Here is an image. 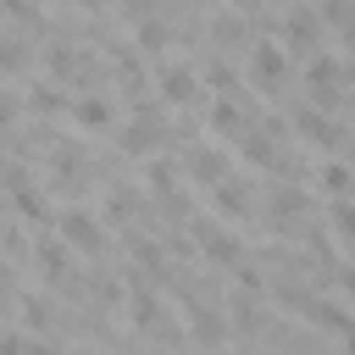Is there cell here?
I'll return each mask as SVG.
<instances>
[{
	"label": "cell",
	"mask_w": 355,
	"mask_h": 355,
	"mask_svg": "<svg viewBox=\"0 0 355 355\" xmlns=\"http://www.w3.org/2000/svg\"><path fill=\"white\" fill-rule=\"evenodd\" d=\"M189 178L205 183V189H216V183H227L233 172H227V155H222V150H194V155H189Z\"/></svg>",
	"instance_id": "15"
},
{
	"label": "cell",
	"mask_w": 355,
	"mask_h": 355,
	"mask_svg": "<svg viewBox=\"0 0 355 355\" xmlns=\"http://www.w3.org/2000/svg\"><path fill=\"white\" fill-rule=\"evenodd\" d=\"M205 128H211L216 139H244V111H239L227 94H216V105L205 111Z\"/></svg>",
	"instance_id": "14"
},
{
	"label": "cell",
	"mask_w": 355,
	"mask_h": 355,
	"mask_svg": "<svg viewBox=\"0 0 355 355\" xmlns=\"http://www.w3.org/2000/svg\"><path fill=\"white\" fill-rule=\"evenodd\" d=\"M122 355H133V349H122Z\"/></svg>",
	"instance_id": "35"
},
{
	"label": "cell",
	"mask_w": 355,
	"mask_h": 355,
	"mask_svg": "<svg viewBox=\"0 0 355 355\" xmlns=\"http://www.w3.org/2000/svg\"><path fill=\"white\" fill-rule=\"evenodd\" d=\"M205 83H211V89H216V94H233V89H239V72H233V67H222V61H216V67H211V72H205Z\"/></svg>",
	"instance_id": "25"
},
{
	"label": "cell",
	"mask_w": 355,
	"mask_h": 355,
	"mask_svg": "<svg viewBox=\"0 0 355 355\" xmlns=\"http://www.w3.org/2000/svg\"><path fill=\"white\" fill-rule=\"evenodd\" d=\"M67 355H89V349H67Z\"/></svg>",
	"instance_id": "34"
},
{
	"label": "cell",
	"mask_w": 355,
	"mask_h": 355,
	"mask_svg": "<svg viewBox=\"0 0 355 355\" xmlns=\"http://www.w3.org/2000/svg\"><path fill=\"white\" fill-rule=\"evenodd\" d=\"M67 116H72L83 133H105V128H111V100H105V94H78Z\"/></svg>",
	"instance_id": "11"
},
{
	"label": "cell",
	"mask_w": 355,
	"mask_h": 355,
	"mask_svg": "<svg viewBox=\"0 0 355 355\" xmlns=\"http://www.w3.org/2000/svg\"><path fill=\"white\" fill-rule=\"evenodd\" d=\"M338 33H344V50L355 55V22H349V28H338Z\"/></svg>",
	"instance_id": "31"
},
{
	"label": "cell",
	"mask_w": 355,
	"mask_h": 355,
	"mask_svg": "<svg viewBox=\"0 0 355 355\" xmlns=\"http://www.w3.org/2000/svg\"><path fill=\"white\" fill-rule=\"evenodd\" d=\"M233 6H239V11H250V6H255V0H233Z\"/></svg>",
	"instance_id": "33"
},
{
	"label": "cell",
	"mask_w": 355,
	"mask_h": 355,
	"mask_svg": "<svg viewBox=\"0 0 355 355\" xmlns=\"http://www.w3.org/2000/svg\"><path fill=\"white\" fill-rule=\"evenodd\" d=\"M39 61H44V72L50 78H78L89 61H83V50H72V44H44L39 50Z\"/></svg>",
	"instance_id": "17"
},
{
	"label": "cell",
	"mask_w": 355,
	"mask_h": 355,
	"mask_svg": "<svg viewBox=\"0 0 355 355\" xmlns=\"http://www.w3.org/2000/svg\"><path fill=\"white\" fill-rule=\"evenodd\" d=\"M33 272H39V283H67V250L61 244H44L39 239V250H33Z\"/></svg>",
	"instance_id": "18"
},
{
	"label": "cell",
	"mask_w": 355,
	"mask_h": 355,
	"mask_svg": "<svg viewBox=\"0 0 355 355\" xmlns=\"http://www.w3.org/2000/svg\"><path fill=\"white\" fill-rule=\"evenodd\" d=\"M189 233H194V244H200V255L211 261V266H239L244 261V244H239V233H227V227H216L211 216H194L189 222Z\"/></svg>",
	"instance_id": "2"
},
{
	"label": "cell",
	"mask_w": 355,
	"mask_h": 355,
	"mask_svg": "<svg viewBox=\"0 0 355 355\" xmlns=\"http://www.w3.org/2000/svg\"><path fill=\"white\" fill-rule=\"evenodd\" d=\"M211 205H216L227 222H244V216H250V189H244L239 178H227V183L211 189Z\"/></svg>",
	"instance_id": "16"
},
{
	"label": "cell",
	"mask_w": 355,
	"mask_h": 355,
	"mask_svg": "<svg viewBox=\"0 0 355 355\" xmlns=\"http://www.w3.org/2000/svg\"><path fill=\"white\" fill-rule=\"evenodd\" d=\"M333 239L338 244H355V200H333Z\"/></svg>",
	"instance_id": "24"
},
{
	"label": "cell",
	"mask_w": 355,
	"mask_h": 355,
	"mask_svg": "<svg viewBox=\"0 0 355 355\" xmlns=\"http://www.w3.org/2000/svg\"><path fill=\"white\" fill-rule=\"evenodd\" d=\"M283 39H288L300 55H316V50H322V11H311V6H288V17H283Z\"/></svg>",
	"instance_id": "8"
},
{
	"label": "cell",
	"mask_w": 355,
	"mask_h": 355,
	"mask_svg": "<svg viewBox=\"0 0 355 355\" xmlns=\"http://www.w3.org/2000/svg\"><path fill=\"white\" fill-rule=\"evenodd\" d=\"M144 189L161 194V200H178V172H172V161H150V166H144Z\"/></svg>",
	"instance_id": "22"
},
{
	"label": "cell",
	"mask_w": 355,
	"mask_h": 355,
	"mask_svg": "<svg viewBox=\"0 0 355 355\" xmlns=\"http://www.w3.org/2000/svg\"><path fill=\"white\" fill-rule=\"evenodd\" d=\"M28 105L39 111V116H61V111H72V100L55 89V83H33V94H28Z\"/></svg>",
	"instance_id": "21"
},
{
	"label": "cell",
	"mask_w": 355,
	"mask_h": 355,
	"mask_svg": "<svg viewBox=\"0 0 355 355\" xmlns=\"http://www.w3.org/2000/svg\"><path fill=\"white\" fill-rule=\"evenodd\" d=\"M133 44H139L144 55H161V50L172 44V33H166V22H155V17H139V22H133Z\"/></svg>",
	"instance_id": "19"
},
{
	"label": "cell",
	"mask_w": 355,
	"mask_h": 355,
	"mask_svg": "<svg viewBox=\"0 0 355 355\" xmlns=\"http://www.w3.org/2000/svg\"><path fill=\"white\" fill-rule=\"evenodd\" d=\"M122 316H128L139 333H166V322H161V300H155L150 283H128V294H122Z\"/></svg>",
	"instance_id": "7"
},
{
	"label": "cell",
	"mask_w": 355,
	"mask_h": 355,
	"mask_svg": "<svg viewBox=\"0 0 355 355\" xmlns=\"http://www.w3.org/2000/svg\"><path fill=\"white\" fill-rule=\"evenodd\" d=\"M322 22H333V28H349V22H355L349 0H322Z\"/></svg>",
	"instance_id": "26"
},
{
	"label": "cell",
	"mask_w": 355,
	"mask_h": 355,
	"mask_svg": "<svg viewBox=\"0 0 355 355\" xmlns=\"http://www.w3.org/2000/svg\"><path fill=\"white\" fill-rule=\"evenodd\" d=\"M239 33H244L239 17H216V22H211V39H216V44H222V39H239Z\"/></svg>",
	"instance_id": "29"
},
{
	"label": "cell",
	"mask_w": 355,
	"mask_h": 355,
	"mask_svg": "<svg viewBox=\"0 0 355 355\" xmlns=\"http://www.w3.org/2000/svg\"><path fill=\"white\" fill-rule=\"evenodd\" d=\"M155 144H161V128H155L150 116H133V122L116 133V150H122V155H150Z\"/></svg>",
	"instance_id": "12"
},
{
	"label": "cell",
	"mask_w": 355,
	"mask_h": 355,
	"mask_svg": "<svg viewBox=\"0 0 355 355\" xmlns=\"http://www.w3.org/2000/svg\"><path fill=\"white\" fill-rule=\"evenodd\" d=\"M344 355H355V327H349V333H344Z\"/></svg>",
	"instance_id": "32"
},
{
	"label": "cell",
	"mask_w": 355,
	"mask_h": 355,
	"mask_svg": "<svg viewBox=\"0 0 355 355\" xmlns=\"http://www.w3.org/2000/svg\"><path fill=\"white\" fill-rule=\"evenodd\" d=\"M183 333H189V344H200V349H222V338H227V305H189L183 311Z\"/></svg>",
	"instance_id": "4"
},
{
	"label": "cell",
	"mask_w": 355,
	"mask_h": 355,
	"mask_svg": "<svg viewBox=\"0 0 355 355\" xmlns=\"http://www.w3.org/2000/svg\"><path fill=\"white\" fill-rule=\"evenodd\" d=\"M128 211H133V200H128V189H111V194H105V216H111V222H122Z\"/></svg>",
	"instance_id": "27"
},
{
	"label": "cell",
	"mask_w": 355,
	"mask_h": 355,
	"mask_svg": "<svg viewBox=\"0 0 355 355\" xmlns=\"http://www.w3.org/2000/svg\"><path fill=\"white\" fill-rule=\"evenodd\" d=\"M316 183H322V194H333V200H355V166H344L338 155H327V161L316 166Z\"/></svg>",
	"instance_id": "13"
},
{
	"label": "cell",
	"mask_w": 355,
	"mask_h": 355,
	"mask_svg": "<svg viewBox=\"0 0 355 355\" xmlns=\"http://www.w3.org/2000/svg\"><path fill=\"white\" fill-rule=\"evenodd\" d=\"M6 194H11V205H17L22 222H50V194L33 189V178H28V166L17 155H11V172H6Z\"/></svg>",
	"instance_id": "3"
},
{
	"label": "cell",
	"mask_w": 355,
	"mask_h": 355,
	"mask_svg": "<svg viewBox=\"0 0 355 355\" xmlns=\"http://www.w3.org/2000/svg\"><path fill=\"white\" fill-rule=\"evenodd\" d=\"M239 150H244V161H250V166H272V161H277L272 128H255V133H244V139H239Z\"/></svg>",
	"instance_id": "20"
},
{
	"label": "cell",
	"mask_w": 355,
	"mask_h": 355,
	"mask_svg": "<svg viewBox=\"0 0 355 355\" xmlns=\"http://www.w3.org/2000/svg\"><path fill=\"white\" fill-rule=\"evenodd\" d=\"M294 133H300V144H311V150H327V155H333V150H338V139H344V133H338V122H333L327 111H316L311 100L294 111Z\"/></svg>",
	"instance_id": "5"
},
{
	"label": "cell",
	"mask_w": 355,
	"mask_h": 355,
	"mask_svg": "<svg viewBox=\"0 0 355 355\" xmlns=\"http://www.w3.org/2000/svg\"><path fill=\"white\" fill-rule=\"evenodd\" d=\"M333 283H338L344 300H355V261H338V266H333Z\"/></svg>",
	"instance_id": "28"
},
{
	"label": "cell",
	"mask_w": 355,
	"mask_h": 355,
	"mask_svg": "<svg viewBox=\"0 0 355 355\" xmlns=\"http://www.w3.org/2000/svg\"><path fill=\"white\" fill-rule=\"evenodd\" d=\"M128 266L155 272V266H161V244H155V239H144V233H128Z\"/></svg>",
	"instance_id": "23"
},
{
	"label": "cell",
	"mask_w": 355,
	"mask_h": 355,
	"mask_svg": "<svg viewBox=\"0 0 355 355\" xmlns=\"http://www.w3.org/2000/svg\"><path fill=\"white\" fill-rule=\"evenodd\" d=\"M283 78H288V55H283V44H266V39H255V44H250V83L272 94Z\"/></svg>",
	"instance_id": "6"
},
{
	"label": "cell",
	"mask_w": 355,
	"mask_h": 355,
	"mask_svg": "<svg viewBox=\"0 0 355 355\" xmlns=\"http://www.w3.org/2000/svg\"><path fill=\"white\" fill-rule=\"evenodd\" d=\"M55 233H61L67 250H83V255H100V250H105V227H100V216H94L89 205H67V211L55 216Z\"/></svg>",
	"instance_id": "1"
},
{
	"label": "cell",
	"mask_w": 355,
	"mask_h": 355,
	"mask_svg": "<svg viewBox=\"0 0 355 355\" xmlns=\"http://www.w3.org/2000/svg\"><path fill=\"white\" fill-rule=\"evenodd\" d=\"M155 94H161V105H194V100H200V78H194L189 67H161Z\"/></svg>",
	"instance_id": "9"
},
{
	"label": "cell",
	"mask_w": 355,
	"mask_h": 355,
	"mask_svg": "<svg viewBox=\"0 0 355 355\" xmlns=\"http://www.w3.org/2000/svg\"><path fill=\"white\" fill-rule=\"evenodd\" d=\"M305 322H311V327H322V333H338V338H344V333L355 327V311H349L344 300H316V294H311Z\"/></svg>",
	"instance_id": "10"
},
{
	"label": "cell",
	"mask_w": 355,
	"mask_h": 355,
	"mask_svg": "<svg viewBox=\"0 0 355 355\" xmlns=\"http://www.w3.org/2000/svg\"><path fill=\"white\" fill-rule=\"evenodd\" d=\"M22 355H67V349H61V344H50V338H28V349H22Z\"/></svg>",
	"instance_id": "30"
}]
</instances>
